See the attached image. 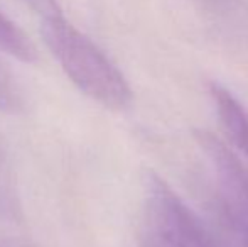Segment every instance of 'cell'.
Returning a JSON list of instances; mask_svg holds the SVG:
<instances>
[{
  "instance_id": "cell-1",
  "label": "cell",
  "mask_w": 248,
  "mask_h": 247,
  "mask_svg": "<svg viewBox=\"0 0 248 247\" xmlns=\"http://www.w3.org/2000/svg\"><path fill=\"white\" fill-rule=\"evenodd\" d=\"M41 36L69 80L92 100L111 110H124L132 102V88L115 63L64 19H43Z\"/></svg>"
},
{
  "instance_id": "cell-2",
  "label": "cell",
  "mask_w": 248,
  "mask_h": 247,
  "mask_svg": "<svg viewBox=\"0 0 248 247\" xmlns=\"http://www.w3.org/2000/svg\"><path fill=\"white\" fill-rule=\"evenodd\" d=\"M139 237L142 247H221L186 201L155 173L145 183Z\"/></svg>"
},
{
  "instance_id": "cell-3",
  "label": "cell",
  "mask_w": 248,
  "mask_h": 247,
  "mask_svg": "<svg viewBox=\"0 0 248 247\" xmlns=\"http://www.w3.org/2000/svg\"><path fill=\"white\" fill-rule=\"evenodd\" d=\"M194 137L213 169L226 224L238 239L240 247H248V169L216 134L196 131Z\"/></svg>"
},
{
  "instance_id": "cell-4",
  "label": "cell",
  "mask_w": 248,
  "mask_h": 247,
  "mask_svg": "<svg viewBox=\"0 0 248 247\" xmlns=\"http://www.w3.org/2000/svg\"><path fill=\"white\" fill-rule=\"evenodd\" d=\"M209 92L228 139L248 159V110L226 86L213 83Z\"/></svg>"
},
{
  "instance_id": "cell-5",
  "label": "cell",
  "mask_w": 248,
  "mask_h": 247,
  "mask_svg": "<svg viewBox=\"0 0 248 247\" xmlns=\"http://www.w3.org/2000/svg\"><path fill=\"white\" fill-rule=\"evenodd\" d=\"M0 51L19 61L32 63L37 60V49L16 22L0 12Z\"/></svg>"
},
{
  "instance_id": "cell-6",
  "label": "cell",
  "mask_w": 248,
  "mask_h": 247,
  "mask_svg": "<svg viewBox=\"0 0 248 247\" xmlns=\"http://www.w3.org/2000/svg\"><path fill=\"white\" fill-rule=\"evenodd\" d=\"M24 107V95L16 78L3 63H0V112L16 114Z\"/></svg>"
},
{
  "instance_id": "cell-7",
  "label": "cell",
  "mask_w": 248,
  "mask_h": 247,
  "mask_svg": "<svg viewBox=\"0 0 248 247\" xmlns=\"http://www.w3.org/2000/svg\"><path fill=\"white\" fill-rule=\"evenodd\" d=\"M29 9H32L41 19H51V17L62 16L58 0H20Z\"/></svg>"
}]
</instances>
